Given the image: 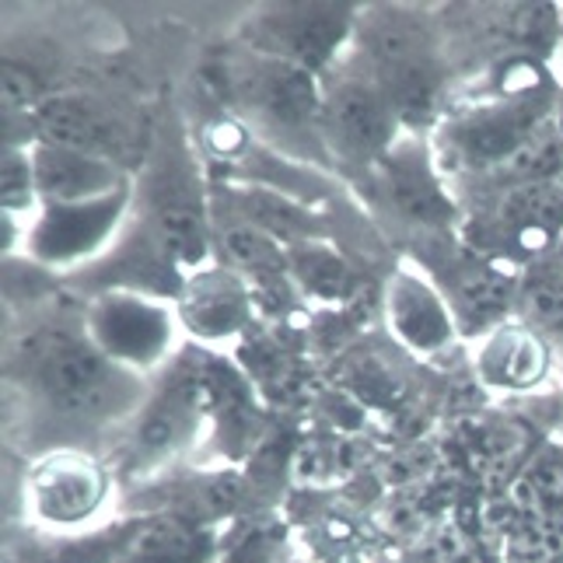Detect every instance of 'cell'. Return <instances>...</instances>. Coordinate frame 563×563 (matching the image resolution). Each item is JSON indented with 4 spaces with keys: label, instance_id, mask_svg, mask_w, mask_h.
<instances>
[{
    "label": "cell",
    "instance_id": "cell-1",
    "mask_svg": "<svg viewBox=\"0 0 563 563\" xmlns=\"http://www.w3.org/2000/svg\"><path fill=\"white\" fill-rule=\"evenodd\" d=\"M11 372L35 406L38 427H49L38 452L91 449L102 434H123L154 385V375L109 361L88 340L81 319L74 325L53 322L32 329L18 340Z\"/></svg>",
    "mask_w": 563,
    "mask_h": 563
},
{
    "label": "cell",
    "instance_id": "cell-2",
    "mask_svg": "<svg viewBox=\"0 0 563 563\" xmlns=\"http://www.w3.org/2000/svg\"><path fill=\"white\" fill-rule=\"evenodd\" d=\"M556 95L560 77L550 64L511 60L483 70L476 88L449 102L427 137L441 176L455 189L494 176L553 123Z\"/></svg>",
    "mask_w": 563,
    "mask_h": 563
},
{
    "label": "cell",
    "instance_id": "cell-3",
    "mask_svg": "<svg viewBox=\"0 0 563 563\" xmlns=\"http://www.w3.org/2000/svg\"><path fill=\"white\" fill-rule=\"evenodd\" d=\"M351 60L372 77L410 137H431L449 109L452 60L438 14L410 4L361 8Z\"/></svg>",
    "mask_w": 563,
    "mask_h": 563
},
{
    "label": "cell",
    "instance_id": "cell-4",
    "mask_svg": "<svg viewBox=\"0 0 563 563\" xmlns=\"http://www.w3.org/2000/svg\"><path fill=\"white\" fill-rule=\"evenodd\" d=\"M459 239L511 269L553 256L563 239V183H526L462 197Z\"/></svg>",
    "mask_w": 563,
    "mask_h": 563
},
{
    "label": "cell",
    "instance_id": "cell-5",
    "mask_svg": "<svg viewBox=\"0 0 563 563\" xmlns=\"http://www.w3.org/2000/svg\"><path fill=\"white\" fill-rule=\"evenodd\" d=\"M438 25L452 70L459 56L479 74L511 60L550 64L560 56V4H459L438 14Z\"/></svg>",
    "mask_w": 563,
    "mask_h": 563
},
{
    "label": "cell",
    "instance_id": "cell-6",
    "mask_svg": "<svg viewBox=\"0 0 563 563\" xmlns=\"http://www.w3.org/2000/svg\"><path fill=\"white\" fill-rule=\"evenodd\" d=\"M319 85V141L329 158L367 172L406 137L388 99L351 56L322 74Z\"/></svg>",
    "mask_w": 563,
    "mask_h": 563
},
{
    "label": "cell",
    "instance_id": "cell-7",
    "mask_svg": "<svg viewBox=\"0 0 563 563\" xmlns=\"http://www.w3.org/2000/svg\"><path fill=\"white\" fill-rule=\"evenodd\" d=\"M213 406V385L203 367L165 364L154 375L151 396L123 431V455L130 473H154L183 455L200 438Z\"/></svg>",
    "mask_w": 563,
    "mask_h": 563
},
{
    "label": "cell",
    "instance_id": "cell-8",
    "mask_svg": "<svg viewBox=\"0 0 563 563\" xmlns=\"http://www.w3.org/2000/svg\"><path fill=\"white\" fill-rule=\"evenodd\" d=\"M417 256V266L438 284L444 301H449L462 340L479 343L497 325L515 319L521 269L479 256L459 235H438Z\"/></svg>",
    "mask_w": 563,
    "mask_h": 563
},
{
    "label": "cell",
    "instance_id": "cell-9",
    "mask_svg": "<svg viewBox=\"0 0 563 563\" xmlns=\"http://www.w3.org/2000/svg\"><path fill=\"white\" fill-rule=\"evenodd\" d=\"M357 4H266L242 25V49L308 74H329L354 46Z\"/></svg>",
    "mask_w": 563,
    "mask_h": 563
},
{
    "label": "cell",
    "instance_id": "cell-10",
    "mask_svg": "<svg viewBox=\"0 0 563 563\" xmlns=\"http://www.w3.org/2000/svg\"><path fill=\"white\" fill-rule=\"evenodd\" d=\"M88 340L99 351L141 375H158L172 364L179 336V312L168 301L154 298L137 287H106L99 290L81 316Z\"/></svg>",
    "mask_w": 563,
    "mask_h": 563
},
{
    "label": "cell",
    "instance_id": "cell-11",
    "mask_svg": "<svg viewBox=\"0 0 563 563\" xmlns=\"http://www.w3.org/2000/svg\"><path fill=\"white\" fill-rule=\"evenodd\" d=\"M112 487V470L91 449H49L32 459L22 479V504L35 526L77 532L109 511Z\"/></svg>",
    "mask_w": 563,
    "mask_h": 563
},
{
    "label": "cell",
    "instance_id": "cell-12",
    "mask_svg": "<svg viewBox=\"0 0 563 563\" xmlns=\"http://www.w3.org/2000/svg\"><path fill=\"white\" fill-rule=\"evenodd\" d=\"M375 189V203H382L399 224L413 228L417 235H459L462 203L449 179L441 176L438 158L427 137H406L367 168Z\"/></svg>",
    "mask_w": 563,
    "mask_h": 563
},
{
    "label": "cell",
    "instance_id": "cell-13",
    "mask_svg": "<svg viewBox=\"0 0 563 563\" xmlns=\"http://www.w3.org/2000/svg\"><path fill=\"white\" fill-rule=\"evenodd\" d=\"M228 88L235 95V106L266 133L322 147L319 141L322 85L316 74L242 49L228 64Z\"/></svg>",
    "mask_w": 563,
    "mask_h": 563
},
{
    "label": "cell",
    "instance_id": "cell-14",
    "mask_svg": "<svg viewBox=\"0 0 563 563\" xmlns=\"http://www.w3.org/2000/svg\"><path fill=\"white\" fill-rule=\"evenodd\" d=\"M130 207V186L102 200L38 207L29 228V256L46 266H74L95 260L120 231Z\"/></svg>",
    "mask_w": 563,
    "mask_h": 563
},
{
    "label": "cell",
    "instance_id": "cell-15",
    "mask_svg": "<svg viewBox=\"0 0 563 563\" xmlns=\"http://www.w3.org/2000/svg\"><path fill=\"white\" fill-rule=\"evenodd\" d=\"M32 133L35 144L85 151L109 162H120L123 144L130 141L123 115L85 91H49L38 109H32Z\"/></svg>",
    "mask_w": 563,
    "mask_h": 563
},
{
    "label": "cell",
    "instance_id": "cell-16",
    "mask_svg": "<svg viewBox=\"0 0 563 563\" xmlns=\"http://www.w3.org/2000/svg\"><path fill=\"white\" fill-rule=\"evenodd\" d=\"M385 319L393 336L406 346V351L434 357L459 336V325L452 319V308L438 290V284L413 266H399L393 280L385 287Z\"/></svg>",
    "mask_w": 563,
    "mask_h": 563
},
{
    "label": "cell",
    "instance_id": "cell-17",
    "mask_svg": "<svg viewBox=\"0 0 563 563\" xmlns=\"http://www.w3.org/2000/svg\"><path fill=\"white\" fill-rule=\"evenodd\" d=\"M179 322L197 340H228L252 319V295L242 274L231 266H203L179 284L176 298Z\"/></svg>",
    "mask_w": 563,
    "mask_h": 563
},
{
    "label": "cell",
    "instance_id": "cell-18",
    "mask_svg": "<svg viewBox=\"0 0 563 563\" xmlns=\"http://www.w3.org/2000/svg\"><path fill=\"white\" fill-rule=\"evenodd\" d=\"M556 351L518 319L497 325L476 343L473 367L476 378L494 393H532L553 375Z\"/></svg>",
    "mask_w": 563,
    "mask_h": 563
},
{
    "label": "cell",
    "instance_id": "cell-19",
    "mask_svg": "<svg viewBox=\"0 0 563 563\" xmlns=\"http://www.w3.org/2000/svg\"><path fill=\"white\" fill-rule=\"evenodd\" d=\"M32 165L38 183V207H67L112 197L130 186L120 162L95 158L85 151L56 147V144H32Z\"/></svg>",
    "mask_w": 563,
    "mask_h": 563
},
{
    "label": "cell",
    "instance_id": "cell-20",
    "mask_svg": "<svg viewBox=\"0 0 563 563\" xmlns=\"http://www.w3.org/2000/svg\"><path fill=\"white\" fill-rule=\"evenodd\" d=\"M221 542L213 529L176 515H147L112 563H213Z\"/></svg>",
    "mask_w": 563,
    "mask_h": 563
},
{
    "label": "cell",
    "instance_id": "cell-21",
    "mask_svg": "<svg viewBox=\"0 0 563 563\" xmlns=\"http://www.w3.org/2000/svg\"><path fill=\"white\" fill-rule=\"evenodd\" d=\"M515 319L547 340L563 361V260L542 256L518 274Z\"/></svg>",
    "mask_w": 563,
    "mask_h": 563
},
{
    "label": "cell",
    "instance_id": "cell-22",
    "mask_svg": "<svg viewBox=\"0 0 563 563\" xmlns=\"http://www.w3.org/2000/svg\"><path fill=\"white\" fill-rule=\"evenodd\" d=\"M210 231H213V249L221 252L224 266H231L235 274L242 277L287 274V245L277 242L274 235H266L252 221H245L242 213L228 210L218 224H210Z\"/></svg>",
    "mask_w": 563,
    "mask_h": 563
},
{
    "label": "cell",
    "instance_id": "cell-23",
    "mask_svg": "<svg viewBox=\"0 0 563 563\" xmlns=\"http://www.w3.org/2000/svg\"><path fill=\"white\" fill-rule=\"evenodd\" d=\"M287 277L295 280L308 298L316 301H343L354 290V269L325 239L287 245Z\"/></svg>",
    "mask_w": 563,
    "mask_h": 563
},
{
    "label": "cell",
    "instance_id": "cell-24",
    "mask_svg": "<svg viewBox=\"0 0 563 563\" xmlns=\"http://www.w3.org/2000/svg\"><path fill=\"white\" fill-rule=\"evenodd\" d=\"M239 203H231V210L242 213L245 221L263 228L266 235H274L284 245H298V242H312L322 239V224L312 210H305L301 203L280 197V192H266V189H249L235 197Z\"/></svg>",
    "mask_w": 563,
    "mask_h": 563
},
{
    "label": "cell",
    "instance_id": "cell-25",
    "mask_svg": "<svg viewBox=\"0 0 563 563\" xmlns=\"http://www.w3.org/2000/svg\"><path fill=\"white\" fill-rule=\"evenodd\" d=\"M0 203H4V218H18V213L38 210L32 147H4V165H0Z\"/></svg>",
    "mask_w": 563,
    "mask_h": 563
},
{
    "label": "cell",
    "instance_id": "cell-26",
    "mask_svg": "<svg viewBox=\"0 0 563 563\" xmlns=\"http://www.w3.org/2000/svg\"><path fill=\"white\" fill-rule=\"evenodd\" d=\"M556 130H560V137H563V74H560V95H556Z\"/></svg>",
    "mask_w": 563,
    "mask_h": 563
},
{
    "label": "cell",
    "instance_id": "cell-27",
    "mask_svg": "<svg viewBox=\"0 0 563 563\" xmlns=\"http://www.w3.org/2000/svg\"><path fill=\"white\" fill-rule=\"evenodd\" d=\"M560 56H563V8H560Z\"/></svg>",
    "mask_w": 563,
    "mask_h": 563
},
{
    "label": "cell",
    "instance_id": "cell-28",
    "mask_svg": "<svg viewBox=\"0 0 563 563\" xmlns=\"http://www.w3.org/2000/svg\"><path fill=\"white\" fill-rule=\"evenodd\" d=\"M556 256L563 260V239H560V249H556Z\"/></svg>",
    "mask_w": 563,
    "mask_h": 563
}]
</instances>
